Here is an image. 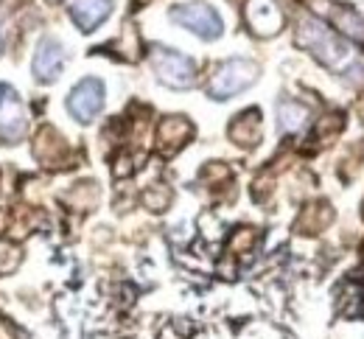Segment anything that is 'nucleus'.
Returning a JSON list of instances; mask_svg holds the SVG:
<instances>
[{
  "label": "nucleus",
  "instance_id": "f257e3e1",
  "mask_svg": "<svg viewBox=\"0 0 364 339\" xmlns=\"http://www.w3.org/2000/svg\"><path fill=\"white\" fill-rule=\"evenodd\" d=\"M300 43L311 50L319 62H325L331 68H339L350 56V48L328 26H322L319 20H311V17L300 23Z\"/></svg>",
  "mask_w": 364,
  "mask_h": 339
},
{
  "label": "nucleus",
  "instance_id": "f03ea898",
  "mask_svg": "<svg viewBox=\"0 0 364 339\" xmlns=\"http://www.w3.org/2000/svg\"><path fill=\"white\" fill-rule=\"evenodd\" d=\"M151 65H154V73L160 76V82H166L168 87H191L196 79V65L180 50L154 48Z\"/></svg>",
  "mask_w": 364,
  "mask_h": 339
},
{
  "label": "nucleus",
  "instance_id": "7ed1b4c3",
  "mask_svg": "<svg viewBox=\"0 0 364 339\" xmlns=\"http://www.w3.org/2000/svg\"><path fill=\"white\" fill-rule=\"evenodd\" d=\"M258 79V68L250 59H230L225 62L216 76L210 79V96L213 98H230L250 87Z\"/></svg>",
  "mask_w": 364,
  "mask_h": 339
},
{
  "label": "nucleus",
  "instance_id": "20e7f679",
  "mask_svg": "<svg viewBox=\"0 0 364 339\" xmlns=\"http://www.w3.org/2000/svg\"><path fill=\"white\" fill-rule=\"evenodd\" d=\"M171 20L180 23L182 28L199 34L202 40H216L222 34V17L208 3H182L171 9Z\"/></svg>",
  "mask_w": 364,
  "mask_h": 339
},
{
  "label": "nucleus",
  "instance_id": "39448f33",
  "mask_svg": "<svg viewBox=\"0 0 364 339\" xmlns=\"http://www.w3.org/2000/svg\"><path fill=\"white\" fill-rule=\"evenodd\" d=\"M101 107H104V85H101L98 79H82V82L70 90V96H68V109H70V115H73L76 121H82V124L92 121V118L101 112Z\"/></svg>",
  "mask_w": 364,
  "mask_h": 339
},
{
  "label": "nucleus",
  "instance_id": "423d86ee",
  "mask_svg": "<svg viewBox=\"0 0 364 339\" xmlns=\"http://www.w3.org/2000/svg\"><path fill=\"white\" fill-rule=\"evenodd\" d=\"M26 129V109L20 96L9 87L0 85V138L3 141H17Z\"/></svg>",
  "mask_w": 364,
  "mask_h": 339
},
{
  "label": "nucleus",
  "instance_id": "0eeeda50",
  "mask_svg": "<svg viewBox=\"0 0 364 339\" xmlns=\"http://www.w3.org/2000/svg\"><path fill=\"white\" fill-rule=\"evenodd\" d=\"M62 65H65V50L56 40H43L40 48L34 53V62H31V70L40 82H53L59 73H62Z\"/></svg>",
  "mask_w": 364,
  "mask_h": 339
},
{
  "label": "nucleus",
  "instance_id": "6e6552de",
  "mask_svg": "<svg viewBox=\"0 0 364 339\" xmlns=\"http://www.w3.org/2000/svg\"><path fill=\"white\" fill-rule=\"evenodd\" d=\"M247 23L258 34H274L283 26V14L272 0H250L247 3Z\"/></svg>",
  "mask_w": 364,
  "mask_h": 339
},
{
  "label": "nucleus",
  "instance_id": "1a4fd4ad",
  "mask_svg": "<svg viewBox=\"0 0 364 339\" xmlns=\"http://www.w3.org/2000/svg\"><path fill=\"white\" fill-rule=\"evenodd\" d=\"M112 11V0H73L70 14L82 31H92L98 23H104Z\"/></svg>",
  "mask_w": 364,
  "mask_h": 339
},
{
  "label": "nucleus",
  "instance_id": "9d476101",
  "mask_svg": "<svg viewBox=\"0 0 364 339\" xmlns=\"http://www.w3.org/2000/svg\"><path fill=\"white\" fill-rule=\"evenodd\" d=\"M230 135L238 141V144H255L258 141V135H261V121H258V112L255 109H250V112H244V115H238V121L230 127Z\"/></svg>",
  "mask_w": 364,
  "mask_h": 339
},
{
  "label": "nucleus",
  "instance_id": "9b49d317",
  "mask_svg": "<svg viewBox=\"0 0 364 339\" xmlns=\"http://www.w3.org/2000/svg\"><path fill=\"white\" fill-rule=\"evenodd\" d=\"M277 115H280V129L294 132V129H300V127L306 124L309 109H306L303 104H297V101H283V104L277 107Z\"/></svg>",
  "mask_w": 364,
  "mask_h": 339
},
{
  "label": "nucleus",
  "instance_id": "f8f14e48",
  "mask_svg": "<svg viewBox=\"0 0 364 339\" xmlns=\"http://www.w3.org/2000/svg\"><path fill=\"white\" fill-rule=\"evenodd\" d=\"M333 23H336L345 34H350V37H356V40H364V17L356 14L353 9H336V11H333Z\"/></svg>",
  "mask_w": 364,
  "mask_h": 339
},
{
  "label": "nucleus",
  "instance_id": "ddd939ff",
  "mask_svg": "<svg viewBox=\"0 0 364 339\" xmlns=\"http://www.w3.org/2000/svg\"><path fill=\"white\" fill-rule=\"evenodd\" d=\"M188 135H191V127H188L182 118H168V121H163V127H160V141H163V144L171 138V144L180 146V144H185Z\"/></svg>",
  "mask_w": 364,
  "mask_h": 339
},
{
  "label": "nucleus",
  "instance_id": "4468645a",
  "mask_svg": "<svg viewBox=\"0 0 364 339\" xmlns=\"http://www.w3.org/2000/svg\"><path fill=\"white\" fill-rule=\"evenodd\" d=\"M3 230H6V213L0 210V233H3Z\"/></svg>",
  "mask_w": 364,
  "mask_h": 339
}]
</instances>
